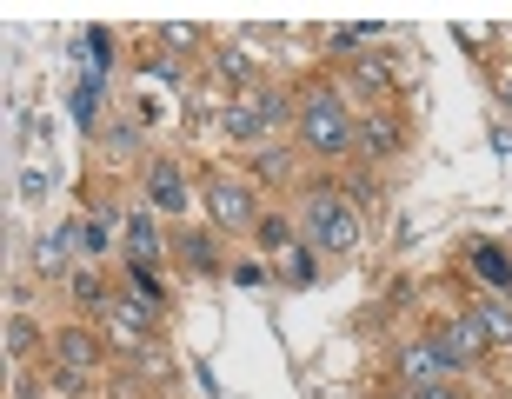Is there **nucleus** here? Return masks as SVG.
<instances>
[{
	"label": "nucleus",
	"mask_w": 512,
	"mask_h": 399,
	"mask_svg": "<svg viewBox=\"0 0 512 399\" xmlns=\"http://www.w3.org/2000/svg\"><path fill=\"white\" fill-rule=\"evenodd\" d=\"M300 140H306V153L340 160V153L360 147V120L340 107V94H333V87H313V94L300 100Z\"/></svg>",
	"instance_id": "obj_1"
},
{
	"label": "nucleus",
	"mask_w": 512,
	"mask_h": 399,
	"mask_svg": "<svg viewBox=\"0 0 512 399\" xmlns=\"http://www.w3.org/2000/svg\"><path fill=\"white\" fill-rule=\"evenodd\" d=\"M300 240L313 253H353L360 247V207L340 200L333 187H313V200H306V213H300Z\"/></svg>",
	"instance_id": "obj_2"
},
{
	"label": "nucleus",
	"mask_w": 512,
	"mask_h": 399,
	"mask_svg": "<svg viewBox=\"0 0 512 399\" xmlns=\"http://www.w3.org/2000/svg\"><path fill=\"white\" fill-rule=\"evenodd\" d=\"M200 200H207L213 227H227V233H253V227L266 220V213L253 207V187H247V180H233V173H207Z\"/></svg>",
	"instance_id": "obj_3"
},
{
	"label": "nucleus",
	"mask_w": 512,
	"mask_h": 399,
	"mask_svg": "<svg viewBox=\"0 0 512 399\" xmlns=\"http://www.w3.org/2000/svg\"><path fill=\"white\" fill-rule=\"evenodd\" d=\"M393 380L413 393V386H439V380H453V366H446V353H439L433 333H419V340H406L393 353Z\"/></svg>",
	"instance_id": "obj_4"
},
{
	"label": "nucleus",
	"mask_w": 512,
	"mask_h": 399,
	"mask_svg": "<svg viewBox=\"0 0 512 399\" xmlns=\"http://www.w3.org/2000/svg\"><path fill=\"white\" fill-rule=\"evenodd\" d=\"M433 340H439V353H446V366L453 373H466V366H479L493 346H486V333L473 326V313H459V320H439L433 326Z\"/></svg>",
	"instance_id": "obj_5"
},
{
	"label": "nucleus",
	"mask_w": 512,
	"mask_h": 399,
	"mask_svg": "<svg viewBox=\"0 0 512 399\" xmlns=\"http://www.w3.org/2000/svg\"><path fill=\"white\" fill-rule=\"evenodd\" d=\"M74 247H87V233H80V220H60L54 233H40V247H34V273L40 280H74Z\"/></svg>",
	"instance_id": "obj_6"
},
{
	"label": "nucleus",
	"mask_w": 512,
	"mask_h": 399,
	"mask_svg": "<svg viewBox=\"0 0 512 399\" xmlns=\"http://www.w3.org/2000/svg\"><path fill=\"white\" fill-rule=\"evenodd\" d=\"M147 200H153V213H167V220H180V213L193 207V187H187V173H180V160H153L147 173Z\"/></svg>",
	"instance_id": "obj_7"
},
{
	"label": "nucleus",
	"mask_w": 512,
	"mask_h": 399,
	"mask_svg": "<svg viewBox=\"0 0 512 399\" xmlns=\"http://www.w3.org/2000/svg\"><path fill=\"white\" fill-rule=\"evenodd\" d=\"M466 266H473V280L486 286V300H512V253L499 247V240H473Z\"/></svg>",
	"instance_id": "obj_8"
},
{
	"label": "nucleus",
	"mask_w": 512,
	"mask_h": 399,
	"mask_svg": "<svg viewBox=\"0 0 512 399\" xmlns=\"http://www.w3.org/2000/svg\"><path fill=\"white\" fill-rule=\"evenodd\" d=\"M100 320H107V340H114V346H140L153 333V320H160V313H153V306H140V300H127V293H114Z\"/></svg>",
	"instance_id": "obj_9"
},
{
	"label": "nucleus",
	"mask_w": 512,
	"mask_h": 399,
	"mask_svg": "<svg viewBox=\"0 0 512 399\" xmlns=\"http://www.w3.org/2000/svg\"><path fill=\"white\" fill-rule=\"evenodd\" d=\"M399 147H406V127H399L393 114H366L360 120V153L373 160V167H380V160H393Z\"/></svg>",
	"instance_id": "obj_10"
},
{
	"label": "nucleus",
	"mask_w": 512,
	"mask_h": 399,
	"mask_svg": "<svg viewBox=\"0 0 512 399\" xmlns=\"http://www.w3.org/2000/svg\"><path fill=\"white\" fill-rule=\"evenodd\" d=\"M54 360L67 366V373H94L100 366V340L87 333V326H60L54 333Z\"/></svg>",
	"instance_id": "obj_11"
},
{
	"label": "nucleus",
	"mask_w": 512,
	"mask_h": 399,
	"mask_svg": "<svg viewBox=\"0 0 512 399\" xmlns=\"http://www.w3.org/2000/svg\"><path fill=\"white\" fill-rule=\"evenodd\" d=\"M120 247H127V266H160V227H153V213H127Z\"/></svg>",
	"instance_id": "obj_12"
},
{
	"label": "nucleus",
	"mask_w": 512,
	"mask_h": 399,
	"mask_svg": "<svg viewBox=\"0 0 512 399\" xmlns=\"http://www.w3.org/2000/svg\"><path fill=\"white\" fill-rule=\"evenodd\" d=\"M247 120H253V133H273V127H286L293 120V107H286V94H273V87H247Z\"/></svg>",
	"instance_id": "obj_13"
},
{
	"label": "nucleus",
	"mask_w": 512,
	"mask_h": 399,
	"mask_svg": "<svg viewBox=\"0 0 512 399\" xmlns=\"http://www.w3.org/2000/svg\"><path fill=\"white\" fill-rule=\"evenodd\" d=\"M473 326L486 333V346L506 353V346H512V300H479L473 306Z\"/></svg>",
	"instance_id": "obj_14"
},
{
	"label": "nucleus",
	"mask_w": 512,
	"mask_h": 399,
	"mask_svg": "<svg viewBox=\"0 0 512 399\" xmlns=\"http://www.w3.org/2000/svg\"><path fill=\"white\" fill-rule=\"evenodd\" d=\"M67 114H74L80 133H94V127H100V80H94V74H80V87L67 94Z\"/></svg>",
	"instance_id": "obj_15"
},
{
	"label": "nucleus",
	"mask_w": 512,
	"mask_h": 399,
	"mask_svg": "<svg viewBox=\"0 0 512 399\" xmlns=\"http://www.w3.org/2000/svg\"><path fill=\"white\" fill-rule=\"evenodd\" d=\"M280 280L286 286H320V260H313V247H306V240H293V247L280 253Z\"/></svg>",
	"instance_id": "obj_16"
},
{
	"label": "nucleus",
	"mask_w": 512,
	"mask_h": 399,
	"mask_svg": "<svg viewBox=\"0 0 512 399\" xmlns=\"http://www.w3.org/2000/svg\"><path fill=\"white\" fill-rule=\"evenodd\" d=\"M393 74H399V60L386 54V47H373V54H360V67H353V80H360V87H386Z\"/></svg>",
	"instance_id": "obj_17"
},
{
	"label": "nucleus",
	"mask_w": 512,
	"mask_h": 399,
	"mask_svg": "<svg viewBox=\"0 0 512 399\" xmlns=\"http://www.w3.org/2000/svg\"><path fill=\"white\" fill-rule=\"evenodd\" d=\"M127 286H133V300H140V306H153V313H160V300H167L160 266H127Z\"/></svg>",
	"instance_id": "obj_18"
},
{
	"label": "nucleus",
	"mask_w": 512,
	"mask_h": 399,
	"mask_svg": "<svg viewBox=\"0 0 512 399\" xmlns=\"http://www.w3.org/2000/svg\"><path fill=\"white\" fill-rule=\"evenodd\" d=\"M67 286H74V300L100 306V313H107V300H114V293H107V280H100L94 266H74V280H67Z\"/></svg>",
	"instance_id": "obj_19"
},
{
	"label": "nucleus",
	"mask_w": 512,
	"mask_h": 399,
	"mask_svg": "<svg viewBox=\"0 0 512 399\" xmlns=\"http://www.w3.org/2000/svg\"><path fill=\"white\" fill-rule=\"evenodd\" d=\"M253 240H260V247H266V253H286V247H293V240H300V233H293V227H286V220H280V213H266V220H260V227H253Z\"/></svg>",
	"instance_id": "obj_20"
},
{
	"label": "nucleus",
	"mask_w": 512,
	"mask_h": 399,
	"mask_svg": "<svg viewBox=\"0 0 512 399\" xmlns=\"http://www.w3.org/2000/svg\"><path fill=\"white\" fill-rule=\"evenodd\" d=\"M180 260H187L193 273H213V266H220V260H213V240H207V233H180Z\"/></svg>",
	"instance_id": "obj_21"
},
{
	"label": "nucleus",
	"mask_w": 512,
	"mask_h": 399,
	"mask_svg": "<svg viewBox=\"0 0 512 399\" xmlns=\"http://www.w3.org/2000/svg\"><path fill=\"white\" fill-rule=\"evenodd\" d=\"M286 173H293V160H286V153H280V147H266V153H260V160H253V180H260V187H280Z\"/></svg>",
	"instance_id": "obj_22"
},
{
	"label": "nucleus",
	"mask_w": 512,
	"mask_h": 399,
	"mask_svg": "<svg viewBox=\"0 0 512 399\" xmlns=\"http://www.w3.org/2000/svg\"><path fill=\"white\" fill-rule=\"evenodd\" d=\"M80 233H87V253H107V247H114V213H87Z\"/></svg>",
	"instance_id": "obj_23"
},
{
	"label": "nucleus",
	"mask_w": 512,
	"mask_h": 399,
	"mask_svg": "<svg viewBox=\"0 0 512 399\" xmlns=\"http://www.w3.org/2000/svg\"><path fill=\"white\" fill-rule=\"evenodd\" d=\"M87 60H94L87 74L107 80V60H114V40H107V27H87Z\"/></svg>",
	"instance_id": "obj_24"
},
{
	"label": "nucleus",
	"mask_w": 512,
	"mask_h": 399,
	"mask_svg": "<svg viewBox=\"0 0 512 399\" xmlns=\"http://www.w3.org/2000/svg\"><path fill=\"white\" fill-rule=\"evenodd\" d=\"M34 340H40V326L27 320V313H14V320H7V353L20 360V353H34Z\"/></svg>",
	"instance_id": "obj_25"
},
{
	"label": "nucleus",
	"mask_w": 512,
	"mask_h": 399,
	"mask_svg": "<svg viewBox=\"0 0 512 399\" xmlns=\"http://www.w3.org/2000/svg\"><path fill=\"white\" fill-rule=\"evenodd\" d=\"M373 40H380V27H333V54H360Z\"/></svg>",
	"instance_id": "obj_26"
},
{
	"label": "nucleus",
	"mask_w": 512,
	"mask_h": 399,
	"mask_svg": "<svg viewBox=\"0 0 512 399\" xmlns=\"http://www.w3.org/2000/svg\"><path fill=\"white\" fill-rule=\"evenodd\" d=\"M233 286H247V293H260V286H266V266H260V260H240V266H233Z\"/></svg>",
	"instance_id": "obj_27"
},
{
	"label": "nucleus",
	"mask_w": 512,
	"mask_h": 399,
	"mask_svg": "<svg viewBox=\"0 0 512 399\" xmlns=\"http://www.w3.org/2000/svg\"><path fill=\"white\" fill-rule=\"evenodd\" d=\"M133 147H140V133H133V127H114V133H107V153H133Z\"/></svg>",
	"instance_id": "obj_28"
},
{
	"label": "nucleus",
	"mask_w": 512,
	"mask_h": 399,
	"mask_svg": "<svg viewBox=\"0 0 512 399\" xmlns=\"http://www.w3.org/2000/svg\"><path fill=\"white\" fill-rule=\"evenodd\" d=\"M406 399H466V393H459V386H446V380H439V386H413V393H406Z\"/></svg>",
	"instance_id": "obj_29"
},
{
	"label": "nucleus",
	"mask_w": 512,
	"mask_h": 399,
	"mask_svg": "<svg viewBox=\"0 0 512 399\" xmlns=\"http://www.w3.org/2000/svg\"><path fill=\"white\" fill-rule=\"evenodd\" d=\"M220 74H227V80H240V87H247V80H253V67H247V60H240V54H227V60H220Z\"/></svg>",
	"instance_id": "obj_30"
},
{
	"label": "nucleus",
	"mask_w": 512,
	"mask_h": 399,
	"mask_svg": "<svg viewBox=\"0 0 512 399\" xmlns=\"http://www.w3.org/2000/svg\"><path fill=\"white\" fill-rule=\"evenodd\" d=\"M486 140H493L499 160H512V127H499V120H493V133H486Z\"/></svg>",
	"instance_id": "obj_31"
},
{
	"label": "nucleus",
	"mask_w": 512,
	"mask_h": 399,
	"mask_svg": "<svg viewBox=\"0 0 512 399\" xmlns=\"http://www.w3.org/2000/svg\"><path fill=\"white\" fill-rule=\"evenodd\" d=\"M54 386H60V393H87V373H67V366H60Z\"/></svg>",
	"instance_id": "obj_32"
},
{
	"label": "nucleus",
	"mask_w": 512,
	"mask_h": 399,
	"mask_svg": "<svg viewBox=\"0 0 512 399\" xmlns=\"http://www.w3.org/2000/svg\"><path fill=\"white\" fill-rule=\"evenodd\" d=\"M499 107H506V120H512V74H499Z\"/></svg>",
	"instance_id": "obj_33"
},
{
	"label": "nucleus",
	"mask_w": 512,
	"mask_h": 399,
	"mask_svg": "<svg viewBox=\"0 0 512 399\" xmlns=\"http://www.w3.org/2000/svg\"><path fill=\"white\" fill-rule=\"evenodd\" d=\"M506 399H512V386H506Z\"/></svg>",
	"instance_id": "obj_34"
}]
</instances>
